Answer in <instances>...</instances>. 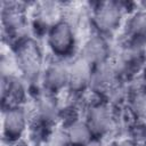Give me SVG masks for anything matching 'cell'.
Wrapping results in <instances>:
<instances>
[{
    "label": "cell",
    "instance_id": "3",
    "mask_svg": "<svg viewBox=\"0 0 146 146\" xmlns=\"http://www.w3.org/2000/svg\"><path fill=\"white\" fill-rule=\"evenodd\" d=\"M130 31L135 38L141 39L146 36V14L138 13L136 14L130 22Z\"/></svg>",
    "mask_w": 146,
    "mask_h": 146
},
{
    "label": "cell",
    "instance_id": "4",
    "mask_svg": "<svg viewBox=\"0 0 146 146\" xmlns=\"http://www.w3.org/2000/svg\"><path fill=\"white\" fill-rule=\"evenodd\" d=\"M88 49V57L91 59H99V57L104 56L105 52V43L102 40H92L89 44H87Z\"/></svg>",
    "mask_w": 146,
    "mask_h": 146
},
{
    "label": "cell",
    "instance_id": "1",
    "mask_svg": "<svg viewBox=\"0 0 146 146\" xmlns=\"http://www.w3.org/2000/svg\"><path fill=\"white\" fill-rule=\"evenodd\" d=\"M73 42V33L68 24L57 23L52 26L50 33V43L54 50L63 54L71 49Z\"/></svg>",
    "mask_w": 146,
    "mask_h": 146
},
{
    "label": "cell",
    "instance_id": "2",
    "mask_svg": "<svg viewBox=\"0 0 146 146\" xmlns=\"http://www.w3.org/2000/svg\"><path fill=\"white\" fill-rule=\"evenodd\" d=\"M120 17V10L113 3H106L99 8L96 14V21L99 27L104 30L114 29Z\"/></svg>",
    "mask_w": 146,
    "mask_h": 146
}]
</instances>
